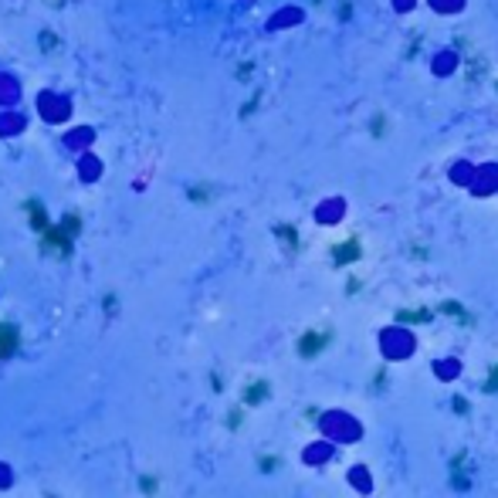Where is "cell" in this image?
I'll list each match as a JSON object with an SVG mask.
<instances>
[{
  "label": "cell",
  "mask_w": 498,
  "mask_h": 498,
  "mask_svg": "<svg viewBox=\"0 0 498 498\" xmlns=\"http://www.w3.org/2000/svg\"><path fill=\"white\" fill-rule=\"evenodd\" d=\"M495 373H498V369H495ZM492 386H498V376H492V380H488V390H492Z\"/></svg>",
  "instance_id": "obj_1"
}]
</instances>
